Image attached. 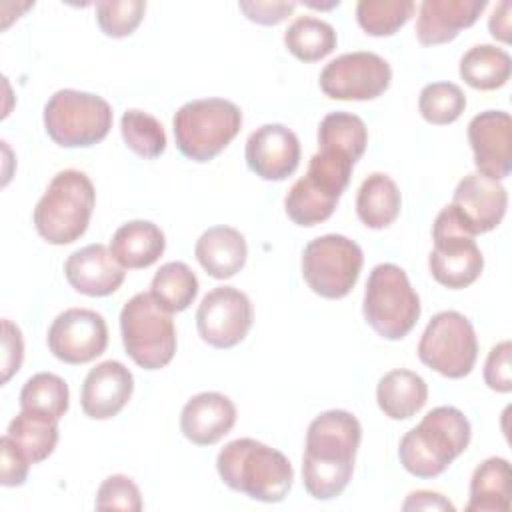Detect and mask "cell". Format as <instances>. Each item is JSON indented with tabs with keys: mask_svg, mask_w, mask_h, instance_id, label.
Instances as JSON below:
<instances>
[{
	"mask_svg": "<svg viewBox=\"0 0 512 512\" xmlns=\"http://www.w3.org/2000/svg\"><path fill=\"white\" fill-rule=\"evenodd\" d=\"M362 440L358 418L346 410L318 414L306 430L302 480L316 500L338 498L348 486Z\"/></svg>",
	"mask_w": 512,
	"mask_h": 512,
	"instance_id": "6da1fadb",
	"label": "cell"
},
{
	"mask_svg": "<svg viewBox=\"0 0 512 512\" xmlns=\"http://www.w3.org/2000/svg\"><path fill=\"white\" fill-rule=\"evenodd\" d=\"M216 470L228 488L266 504L282 502L294 482L290 460L254 438L228 442L216 456Z\"/></svg>",
	"mask_w": 512,
	"mask_h": 512,
	"instance_id": "7a4b0ae2",
	"label": "cell"
},
{
	"mask_svg": "<svg viewBox=\"0 0 512 512\" xmlns=\"http://www.w3.org/2000/svg\"><path fill=\"white\" fill-rule=\"evenodd\" d=\"M470 438L472 428L462 410L436 406L402 436L400 464L416 478H436L468 448Z\"/></svg>",
	"mask_w": 512,
	"mask_h": 512,
	"instance_id": "3957f363",
	"label": "cell"
},
{
	"mask_svg": "<svg viewBox=\"0 0 512 512\" xmlns=\"http://www.w3.org/2000/svg\"><path fill=\"white\" fill-rule=\"evenodd\" d=\"M94 204L92 180L80 170H62L50 180L34 208V228L48 244H70L88 230Z\"/></svg>",
	"mask_w": 512,
	"mask_h": 512,
	"instance_id": "277c9868",
	"label": "cell"
},
{
	"mask_svg": "<svg viewBox=\"0 0 512 512\" xmlns=\"http://www.w3.org/2000/svg\"><path fill=\"white\" fill-rule=\"evenodd\" d=\"M242 112L224 98H200L182 104L174 118V140L182 156L194 162H210L240 132Z\"/></svg>",
	"mask_w": 512,
	"mask_h": 512,
	"instance_id": "5b68a950",
	"label": "cell"
},
{
	"mask_svg": "<svg viewBox=\"0 0 512 512\" xmlns=\"http://www.w3.org/2000/svg\"><path fill=\"white\" fill-rule=\"evenodd\" d=\"M354 162L330 150H318L302 178H298L284 198L288 218L298 226H316L328 220L340 196L350 184Z\"/></svg>",
	"mask_w": 512,
	"mask_h": 512,
	"instance_id": "8992f818",
	"label": "cell"
},
{
	"mask_svg": "<svg viewBox=\"0 0 512 512\" xmlns=\"http://www.w3.org/2000/svg\"><path fill=\"white\" fill-rule=\"evenodd\" d=\"M420 310V296L400 266L382 262L372 268L364 290L362 314L378 336L402 340L416 326Z\"/></svg>",
	"mask_w": 512,
	"mask_h": 512,
	"instance_id": "52a82bcc",
	"label": "cell"
},
{
	"mask_svg": "<svg viewBox=\"0 0 512 512\" xmlns=\"http://www.w3.org/2000/svg\"><path fill=\"white\" fill-rule=\"evenodd\" d=\"M120 334L126 354L144 370H160L176 354L172 314L160 308L150 292H138L122 306Z\"/></svg>",
	"mask_w": 512,
	"mask_h": 512,
	"instance_id": "ba28073f",
	"label": "cell"
},
{
	"mask_svg": "<svg viewBox=\"0 0 512 512\" xmlns=\"http://www.w3.org/2000/svg\"><path fill=\"white\" fill-rule=\"evenodd\" d=\"M112 106L98 94L58 90L44 106L46 134L62 148H86L102 142L112 128Z\"/></svg>",
	"mask_w": 512,
	"mask_h": 512,
	"instance_id": "9c48e42d",
	"label": "cell"
},
{
	"mask_svg": "<svg viewBox=\"0 0 512 512\" xmlns=\"http://www.w3.org/2000/svg\"><path fill=\"white\" fill-rule=\"evenodd\" d=\"M362 264V248L342 234L318 236L302 252V276L308 288L328 300L350 294L358 282Z\"/></svg>",
	"mask_w": 512,
	"mask_h": 512,
	"instance_id": "30bf717a",
	"label": "cell"
},
{
	"mask_svg": "<svg viewBox=\"0 0 512 512\" xmlns=\"http://www.w3.org/2000/svg\"><path fill=\"white\" fill-rule=\"evenodd\" d=\"M432 240L434 248L428 256V268L438 284L450 290H462L480 278L484 256L450 204L438 212L432 226Z\"/></svg>",
	"mask_w": 512,
	"mask_h": 512,
	"instance_id": "8fae6325",
	"label": "cell"
},
{
	"mask_svg": "<svg viewBox=\"0 0 512 512\" xmlns=\"http://www.w3.org/2000/svg\"><path fill=\"white\" fill-rule=\"evenodd\" d=\"M418 358L446 378L468 376L478 358V340L472 322L456 310L434 314L420 336Z\"/></svg>",
	"mask_w": 512,
	"mask_h": 512,
	"instance_id": "7c38bea8",
	"label": "cell"
},
{
	"mask_svg": "<svg viewBox=\"0 0 512 512\" xmlns=\"http://www.w3.org/2000/svg\"><path fill=\"white\" fill-rule=\"evenodd\" d=\"M392 80L390 64L374 52H348L320 72V90L332 100H374Z\"/></svg>",
	"mask_w": 512,
	"mask_h": 512,
	"instance_id": "4fadbf2b",
	"label": "cell"
},
{
	"mask_svg": "<svg viewBox=\"0 0 512 512\" xmlns=\"http://www.w3.org/2000/svg\"><path fill=\"white\" fill-rule=\"evenodd\" d=\"M254 322L250 298L234 286H216L196 310V328L200 338L212 348H234L240 344Z\"/></svg>",
	"mask_w": 512,
	"mask_h": 512,
	"instance_id": "5bb4252c",
	"label": "cell"
},
{
	"mask_svg": "<svg viewBox=\"0 0 512 512\" xmlns=\"http://www.w3.org/2000/svg\"><path fill=\"white\" fill-rule=\"evenodd\" d=\"M50 352L66 364H86L104 354L108 346V326L102 314L88 308H68L60 312L48 328Z\"/></svg>",
	"mask_w": 512,
	"mask_h": 512,
	"instance_id": "9a60e30c",
	"label": "cell"
},
{
	"mask_svg": "<svg viewBox=\"0 0 512 512\" xmlns=\"http://www.w3.org/2000/svg\"><path fill=\"white\" fill-rule=\"evenodd\" d=\"M452 210L472 236L494 230L508 208L506 188L478 172L466 174L452 196Z\"/></svg>",
	"mask_w": 512,
	"mask_h": 512,
	"instance_id": "2e32d148",
	"label": "cell"
},
{
	"mask_svg": "<svg viewBox=\"0 0 512 512\" xmlns=\"http://www.w3.org/2000/svg\"><path fill=\"white\" fill-rule=\"evenodd\" d=\"M468 142L478 174L504 180L512 170V120L504 110H484L468 124Z\"/></svg>",
	"mask_w": 512,
	"mask_h": 512,
	"instance_id": "e0dca14e",
	"label": "cell"
},
{
	"mask_svg": "<svg viewBox=\"0 0 512 512\" xmlns=\"http://www.w3.org/2000/svg\"><path fill=\"white\" fill-rule=\"evenodd\" d=\"M248 168L268 182H280L292 176L300 164L298 136L284 124H264L246 140Z\"/></svg>",
	"mask_w": 512,
	"mask_h": 512,
	"instance_id": "ac0fdd59",
	"label": "cell"
},
{
	"mask_svg": "<svg viewBox=\"0 0 512 512\" xmlns=\"http://www.w3.org/2000/svg\"><path fill=\"white\" fill-rule=\"evenodd\" d=\"M132 390L134 376L122 362H100L84 378L80 392L82 412L92 420L114 418L128 404Z\"/></svg>",
	"mask_w": 512,
	"mask_h": 512,
	"instance_id": "d6986e66",
	"label": "cell"
},
{
	"mask_svg": "<svg viewBox=\"0 0 512 512\" xmlns=\"http://www.w3.org/2000/svg\"><path fill=\"white\" fill-rule=\"evenodd\" d=\"M124 270L104 244H88L72 252L64 264L68 284L76 292L94 298L114 294L124 282Z\"/></svg>",
	"mask_w": 512,
	"mask_h": 512,
	"instance_id": "ffe728a7",
	"label": "cell"
},
{
	"mask_svg": "<svg viewBox=\"0 0 512 512\" xmlns=\"http://www.w3.org/2000/svg\"><path fill=\"white\" fill-rule=\"evenodd\" d=\"M236 424L234 402L220 392L192 396L180 412V430L196 446H212Z\"/></svg>",
	"mask_w": 512,
	"mask_h": 512,
	"instance_id": "44dd1931",
	"label": "cell"
},
{
	"mask_svg": "<svg viewBox=\"0 0 512 512\" xmlns=\"http://www.w3.org/2000/svg\"><path fill=\"white\" fill-rule=\"evenodd\" d=\"M486 6V0H424L418 8L416 36L424 46L452 42L460 30L480 18Z\"/></svg>",
	"mask_w": 512,
	"mask_h": 512,
	"instance_id": "7402d4cb",
	"label": "cell"
},
{
	"mask_svg": "<svg viewBox=\"0 0 512 512\" xmlns=\"http://www.w3.org/2000/svg\"><path fill=\"white\" fill-rule=\"evenodd\" d=\"M196 260L216 280L232 278L246 264L248 246L232 226H212L200 234L194 246Z\"/></svg>",
	"mask_w": 512,
	"mask_h": 512,
	"instance_id": "603a6c76",
	"label": "cell"
},
{
	"mask_svg": "<svg viewBox=\"0 0 512 512\" xmlns=\"http://www.w3.org/2000/svg\"><path fill=\"white\" fill-rule=\"evenodd\" d=\"M164 248L166 236L150 220H130L122 224L110 240L112 256L128 270L152 266L164 254Z\"/></svg>",
	"mask_w": 512,
	"mask_h": 512,
	"instance_id": "cb8c5ba5",
	"label": "cell"
},
{
	"mask_svg": "<svg viewBox=\"0 0 512 512\" xmlns=\"http://www.w3.org/2000/svg\"><path fill=\"white\" fill-rule=\"evenodd\" d=\"M428 386L422 376L412 370L396 368L386 372L376 386V402L384 416L392 420L412 418L424 408Z\"/></svg>",
	"mask_w": 512,
	"mask_h": 512,
	"instance_id": "d4e9b609",
	"label": "cell"
},
{
	"mask_svg": "<svg viewBox=\"0 0 512 512\" xmlns=\"http://www.w3.org/2000/svg\"><path fill=\"white\" fill-rule=\"evenodd\" d=\"M402 196L396 182L384 174H370L358 188L356 214L360 222L372 230L388 228L400 214Z\"/></svg>",
	"mask_w": 512,
	"mask_h": 512,
	"instance_id": "484cf974",
	"label": "cell"
},
{
	"mask_svg": "<svg viewBox=\"0 0 512 512\" xmlns=\"http://www.w3.org/2000/svg\"><path fill=\"white\" fill-rule=\"evenodd\" d=\"M510 508V464L492 456L476 466L466 512H506Z\"/></svg>",
	"mask_w": 512,
	"mask_h": 512,
	"instance_id": "4316f807",
	"label": "cell"
},
{
	"mask_svg": "<svg viewBox=\"0 0 512 512\" xmlns=\"http://www.w3.org/2000/svg\"><path fill=\"white\" fill-rule=\"evenodd\" d=\"M512 58L494 44L472 46L460 58V78L474 90H496L510 80Z\"/></svg>",
	"mask_w": 512,
	"mask_h": 512,
	"instance_id": "83f0119b",
	"label": "cell"
},
{
	"mask_svg": "<svg viewBox=\"0 0 512 512\" xmlns=\"http://www.w3.org/2000/svg\"><path fill=\"white\" fill-rule=\"evenodd\" d=\"M368 130L360 116L350 112H330L318 126V150H330L350 158L354 164L364 156Z\"/></svg>",
	"mask_w": 512,
	"mask_h": 512,
	"instance_id": "f1b7e54d",
	"label": "cell"
},
{
	"mask_svg": "<svg viewBox=\"0 0 512 512\" xmlns=\"http://www.w3.org/2000/svg\"><path fill=\"white\" fill-rule=\"evenodd\" d=\"M6 436L30 464H38L46 460L58 444V422L20 410V414L10 420Z\"/></svg>",
	"mask_w": 512,
	"mask_h": 512,
	"instance_id": "f546056e",
	"label": "cell"
},
{
	"mask_svg": "<svg viewBox=\"0 0 512 512\" xmlns=\"http://www.w3.org/2000/svg\"><path fill=\"white\" fill-rule=\"evenodd\" d=\"M198 294V278L184 262H166L154 274L150 284V296L166 312L186 310Z\"/></svg>",
	"mask_w": 512,
	"mask_h": 512,
	"instance_id": "4dcf8cb0",
	"label": "cell"
},
{
	"mask_svg": "<svg viewBox=\"0 0 512 512\" xmlns=\"http://www.w3.org/2000/svg\"><path fill=\"white\" fill-rule=\"evenodd\" d=\"M336 30L314 16H298L284 32V44L292 56L302 62L326 58L336 48Z\"/></svg>",
	"mask_w": 512,
	"mask_h": 512,
	"instance_id": "1f68e13d",
	"label": "cell"
},
{
	"mask_svg": "<svg viewBox=\"0 0 512 512\" xmlns=\"http://www.w3.org/2000/svg\"><path fill=\"white\" fill-rule=\"evenodd\" d=\"M70 404V390L64 378L52 372H38L20 390V408L50 420H60Z\"/></svg>",
	"mask_w": 512,
	"mask_h": 512,
	"instance_id": "d6a6232c",
	"label": "cell"
},
{
	"mask_svg": "<svg viewBox=\"0 0 512 512\" xmlns=\"http://www.w3.org/2000/svg\"><path fill=\"white\" fill-rule=\"evenodd\" d=\"M124 144L144 160H154L166 150V132L162 124L144 110H126L120 118Z\"/></svg>",
	"mask_w": 512,
	"mask_h": 512,
	"instance_id": "836d02e7",
	"label": "cell"
},
{
	"mask_svg": "<svg viewBox=\"0 0 512 512\" xmlns=\"http://www.w3.org/2000/svg\"><path fill=\"white\" fill-rule=\"evenodd\" d=\"M412 0H360L356 20L370 36H392L414 14Z\"/></svg>",
	"mask_w": 512,
	"mask_h": 512,
	"instance_id": "e575fe53",
	"label": "cell"
},
{
	"mask_svg": "<svg viewBox=\"0 0 512 512\" xmlns=\"http://www.w3.org/2000/svg\"><path fill=\"white\" fill-rule=\"evenodd\" d=\"M466 108V96L454 82H432L420 90L418 110L430 124L444 126L456 122Z\"/></svg>",
	"mask_w": 512,
	"mask_h": 512,
	"instance_id": "d590c367",
	"label": "cell"
},
{
	"mask_svg": "<svg viewBox=\"0 0 512 512\" xmlns=\"http://www.w3.org/2000/svg\"><path fill=\"white\" fill-rule=\"evenodd\" d=\"M146 2L142 0H102L96 2V22L110 38L130 36L142 22Z\"/></svg>",
	"mask_w": 512,
	"mask_h": 512,
	"instance_id": "8d00e7d4",
	"label": "cell"
},
{
	"mask_svg": "<svg viewBox=\"0 0 512 512\" xmlns=\"http://www.w3.org/2000/svg\"><path fill=\"white\" fill-rule=\"evenodd\" d=\"M94 506L96 510L140 512L144 504H142L140 488L134 484L132 478L124 474H112L100 484Z\"/></svg>",
	"mask_w": 512,
	"mask_h": 512,
	"instance_id": "74e56055",
	"label": "cell"
},
{
	"mask_svg": "<svg viewBox=\"0 0 512 512\" xmlns=\"http://www.w3.org/2000/svg\"><path fill=\"white\" fill-rule=\"evenodd\" d=\"M510 358H512V344L510 340H504L496 344L486 358L484 364V382L490 390L508 394L512 390V368H510Z\"/></svg>",
	"mask_w": 512,
	"mask_h": 512,
	"instance_id": "f35d334b",
	"label": "cell"
},
{
	"mask_svg": "<svg viewBox=\"0 0 512 512\" xmlns=\"http://www.w3.org/2000/svg\"><path fill=\"white\" fill-rule=\"evenodd\" d=\"M24 340L20 328L8 318L2 320V384H6L22 366Z\"/></svg>",
	"mask_w": 512,
	"mask_h": 512,
	"instance_id": "ab89813d",
	"label": "cell"
},
{
	"mask_svg": "<svg viewBox=\"0 0 512 512\" xmlns=\"http://www.w3.org/2000/svg\"><path fill=\"white\" fill-rule=\"evenodd\" d=\"M0 450H2L0 484L8 488L22 486L28 478V468H30L28 458L16 448V444L6 434L0 440Z\"/></svg>",
	"mask_w": 512,
	"mask_h": 512,
	"instance_id": "60d3db41",
	"label": "cell"
},
{
	"mask_svg": "<svg viewBox=\"0 0 512 512\" xmlns=\"http://www.w3.org/2000/svg\"><path fill=\"white\" fill-rule=\"evenodd\" d=\"M238 8L246 14V18L250 22L262 24V26H274L280 24L284 18H288L294 8L296 2H238Z\"/></svg>",
	"mask_w": 512,
	"mask_h": 512,
	"instance_id": "b9f144b4",
	"label": "cell"
},
{
	"mask_svg": "<svg viewBox=\"0 0 512 512\" xmlns=\"http://www.w3.org/2000/svg\"><path fill=\"white\" fill-rule=\"evenodd\" d=\"M402 510H450L454 512V504L438 492L432 490H416L410 492Z\"/></svg>",
	"mask_w": 512,
	"mask_h": 512,
	"instance_id": "7bdbcfd3",
	"label": "cell"
},
{
	"mask_svg": "<svg viewBox=\"0 0 512 512\" xmlns=\"http://www.w3.org/2000/svg\"><path fill=\"white\" fill-rule=\"evenodd\" d=\"M510 12H512V4H510L508 0H504V2H500V4L492 10V16H490V20H488V30H490V34H492L496 40L504 42V44H508V42L512 40V36H510V32H512V28H510Z\"/></svg>",
	"mask_w": 512,
	"mask_h": 512,
	"instance_id": "ee69618b",
	"label": "cell"
}]
</instances>
